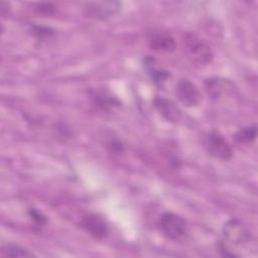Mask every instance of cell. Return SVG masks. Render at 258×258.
<instances>
[{"label": "cell", "mask_w": 258, "mask_h": 258, "mask_svg": "<svg viewBox=\"0 0 258 258\" xmlns=\"http://www.w3.org/2000/svg\"><path fill=\"white\" fill-rule=\"evenodd\" d=\"M222 234L223 241L218 244V250L227 257H236L233 251L234 246H244L252 240L251 232L238 219H231L226 222Z\"/></svg>", "instance_id": "1"}, {"label": "cell", "mask_w": 258, "mask_h": 258, "mask_svg": "<svg viewBox=\"0 0 258 258\" xmlns=\"http://www.w3.org/2000/svg\"><path fill=\"white\" fill-rule=\"evenodd\" d=\"M182 45L186 56L194 63L203 66L210 62L213 57L210 46L196 34L185 33L182 38Z\"/></svg>", "instance_id": "2"}, {"label": "cell", "mask_w": 258, "mask_h": 258, "mask_svg": "<svg viewBox=\"0 0 258 258\" xmlns=\"http://www.w3.org/2000/svg\"><path fill=\"white\" fill-rule=\"evenodd\" d=\"M157 227L164 237L172 241H181L187 235L185 221L178 215L170 212L164 213L159 218Z\"/></svg>", "instance_id": "3"}, {"label": "cell", "mask_w": 258, "mask_h": 258, "mask_svg": "<svg viewBox=\"0 0 258 258\" xmlns=\"http://www.w3.org/2000/svg\"><path fill=\"white\" fill-rule=\"evenodd\" d=\"M205 146L208 152L216 158L228 160L232 157L233 151L228 141L216 131H211L205 138Z\"/></svg>", "instance_id": "4"}, {"label": "cell", "mask_w": 258, "mask_h": 258, "mask_svg": "<svg viewBox=\"0 0 258 258\" xmlns=\"http://www.w3.org/2000/svg\"><path fill=\"white\" fill-rule=\"evenodd\" d=\"M120 3L116 1L89 2L85 5L84 11L89 17L105 20L115 15L120 10Z\"/></svg>", "instance_id": "5"}, {"label": "cell", "mask_w": 258, "mask_h": 258, "mask_svg": "<svg viewBox=\"0 0 258 258\" xmlns=\"http://www.w3.org/2000/svg\"><path fill=\"white\" fill-rule=\"evenodd\" d=\"M81 227L97 240L105 239L109 233V228L106 222L96 214L85 215L81 219Z\"/></svg>", "instance_id": "6"}, {"label": "cell", "mask_w": 258, "mask_h": 258, "mask_svg": "<svg viewBox=\"0 0 258 258\" xmlns=\"http://www.w3.org/2000/svg\"><path fill=\"white\" fill-rule=\"evenodd\" d=\"M175 95L179 102L186 107L197 106L201 101V94L199 89L188 80H180L176 84Z\"/></svg>", "instance_id": "7"}, {"label": "cell", "mask_w": 258, "mask_h": 258, "mask_svg": "<svg viewBox=\"0 0 258 258\" xmlns=\"http://www.w3.org/2000/svg\"><path fill=\"white\" fill-rule=\"evenodd\" d=\"M153 105L158 113L168 122L177 123L181 119V111L173 101L164 97H155Z\"/></svg>", "instance_id": "8"}, {"label": "cell", "mask_w": 258, "mask_h": 258, "mask_svg": "<svg viewBox=\"0 0 258 258\" xmlns=\"http://www.w3.org/2000/svg\"><path fill=\"white\" fill-rule=\"evenodd\" d=\"M148 43L150 47L157 51H173L175 48L174 38L164 31H153L148 36Z\"/></svg>", "instance_id": "9"}, {"label": "cell", "mask_w": 258, "mask_h": 258, "mask_svg": "<svg viewBox=\"0 0 258 258\" xmlns=\"http://www.w3.org/2000/svg\"><path fill=\"white\" fill-rule=\"evenodd\" d=\"M91 97L96 106L103 111H110L120 106L119 100L107 91H93Z\"/></svg>", "instance_id": "10"}, {"label": "cell", "mask_w": 258, "mask_h": 258, "mask_svg": "<svg viewBox=\"0 0 258 258\" xmlns=\"http://www.w3.org/2000/svg\"><path fill=\"white\" fill-rule=\"evenodd\" d=\"M154 58L152 57H147L145 59V66H146V69L148 71V74L150 75L152 81L158 85V86H161L169 77V73L165 70H162V69H159V68H156L155 67V62H154Z\"/></svg>", "instance_id": "11"}, {"label": "cell", "mask_w": 258, "mask_h": 258, "mask_svg": "<svg viewBox=\"0 0 258 258\" xmlns=\"http://www.w3.org/2000/svg\"><path fill=\"white\" fill-rule=\"evenodd\" d=\"M1 257H32L34 256L26 248H23L16 244H6L3 245L0 250Z\"/></svg>", "instance_id": "12"}, {"label": "cell", "mask_w": 258, "mask_h": 258, "mask_svg": "<svg viewBox=\"0 0 258 258\" xmlns=\"http://www.w3.org/2000/svg\"><path fill=\"white\" fill-rule=\"evenodd\" d=\"M257 136V126L256 125H250L247 127H244L240 129L236 134L235 138L240 143H251L256 139Z\"/></svg>", "instance_id": "13"}, {"label": "cell", "mask_w": 258, "mask_h": 258, "mask_svg": "<svg viewBox=\"0 0 258 258\" xmlns=\"http://www.w3.org/2000/svg\"><path fill=\"white\" fill-rule=\"evenodd\" d=\"M30 31L39 40H43L47 37H50L53 34V30L50 27L35 24L30 26Z\"/></svg>", "instance_id": "14"}, {"label": "cell", "mask_w": 258, "mask_h": 258, "mask_svg": "<svg viewBox=\"0 0 258 258\" xmlns=\"http://www.w3.org/2000/svg\"><path fill=\"white\" fill-rule=\"evenodd\" d=\"M29 217L31 218V220H33L35 223L39 225H43L46 223V218L42 215V213H40L36 209L29 210Z\"/></svg>", "instance_id": "15"}, {"label": "cell", "mask_w": 258, "mask_h": 258, "mask_svg": "<svg viewBox=\"0 0 258 258\" xmlns=\"http://www.w3.org/2000/svg\"><path fill=\"white\" fill-rule=\"evenodd\" d=\"M35 9L39 13L43 14H51L54 11V6L50 3H37Z\"/></svg>", "instance_id": "16"}, {"label": "cell", "mask_w": 258, "mask_h": 258, "mask_svg": "<svg viewBox=\"0 0 258 258\" xmlns=\"http://www.w3.org/2000/svg\"><path fill=\"white\" fill-rule=\"evenodd\" d=\"M108 147L112 152H115V153H121L124 149L122 142H120L118 139H111L108 142Z\"/></svg>", "instance_id": "17"}, {"label": "cell", "mask_w": 258, "mask_h": 258, "mask_svg": "<svg viewBox=\"0 0 258 258\" xmlns=\"http://www.w3.org/2000/svg\"><path fill=\"white\" fill-rule=\"evenodd\" d=\"M7 8H8V3L2 1V2L0 3V10H1V14H2V15L5 14V11H6V10H8Z\"/></svg>", "instance_id": "18"}]
</instances>
